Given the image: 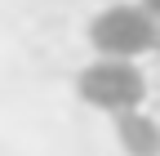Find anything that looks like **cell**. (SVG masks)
Listing matches in <instances>:
<instances>
[{
    "instance_id": "cell-1",
    "label": "cell",
    "mask_w": 160,
    "mask_h": 156,
    "mask_svg": "<svg viewBox=\"0 0 160 156\" xmlns=\"http://www.w3.org/2000/svg\"><path fill=\"white\" fill-rule=\"evenodd\" d=\"M142 71H138L129 58H102V63L85 67L80 76V98L102 107V112H125V107H138L142 103Z\"/></svg>"
},
{
    "instance_id": "cell-3",
    "label": "cell",
    "mask_w": 160,
    "mask_h": 156,
    "mask_svg": "<svg viewBox=\"0 0 160 156\" xmlns=\"http://www.w3.org/2000/svg\"><path fill=\"white\" fill-rule=\"evenodd\" d=\"M116 129H120V143L129 147V156H160V129L147 121L142 112H120V121H116Z\"/></svg>"
},
{
    "instance_id": "cell-2",
    "label": "cell",
    "mask_w": 160,
    "mask_h": 156,
    "mask_svg": "<svg viewBox=\"0 0 160 156\" xmlns=\"http://www.w3.org/2000/svg\"><path fill=\"white\" fill-rule=\"evenodd\" d=\"M151 36H156V23L147 9H133V5H111L107 13H98L89 23V40L98 45L102 58H133L151 49Z\"/></svg>"
},
{
    "instance_id": "cell-5",
    "label": "cell",
    "mask_w": 160,
    "mask_h": 156,
    "mask_svg": "<svg viewBox=\"0 0 160 156\" xmlns=\"http://www.w3.org/2000/svg\"><path fill=\"white\" fill-rule=\"evenodd\" d=\"M151 45H156V49H160V27H156V36H151Z\"/></svg>"
},
{
    "instance_id": "cell-4",
    "label": "cell",
    "mask_w": 160,
    "mask_h": 156,
    "mask_svg": "<svg viewBox=\"0 0 160 156\" xmlns=\"http://www.w3.org/2000/svg\"><path fill=\"white\" fill-rule=\"evenodd\" d=\"M147 13H160V0H147Z\"/></svg>"
}]
</instances>
